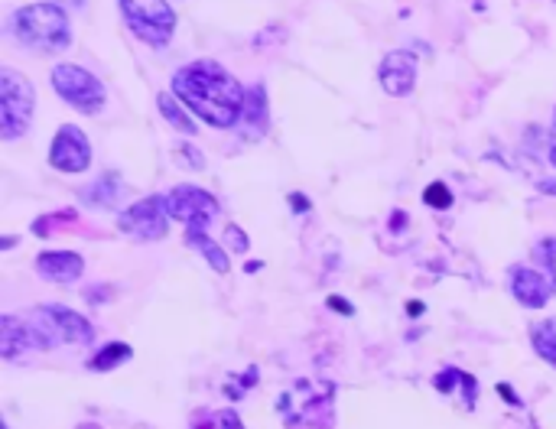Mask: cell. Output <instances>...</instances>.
Segmentation results:
<instances>
[{
    "label": "cell",
    "instance_id": "4fadbf2b",
    "mask_svg": "<svg viewBox=\"0 0 556 429\" xmlns=\"http://www.w3.org/2000/svg\"><path fill=\"white\" fill-rule=\"evenodd\" d=\"M82 270H85V260H82V254H75V251H46V254L36 257V273L46 277V280H53V283L79 280Z\"/></svg>",
    "mask_w": 556,
    "mask_h": 429
},
{
    "label": "cell",
    "instance_id": "5bb4252c",
    "mask_svg": "<svg viewBox=\"0 0 556 429\" xmlns=\"http://www.w3.org/2000/svg\"><path fill=\"white\" fill-rule=\"evenodd\" d=\"M238 134L244 140H261L267 134V91L261 82L248 88V98H244V111L238 121Z\"/></svg>",
    "mask_w": 556,
    "mask_h": 429
},
{
    "label": "cell",
    "instance_id": "9c48e42d",
    "mask_svg": "<svg viewBox=\"0 0 556 429\" xmlns=\"http://www.w3.org/2000/svg\"><path fill=\"white\" fill-rule=\"evenodd\" d=\"M166 205H170V215L176 221H183L189 231L209 228V221L218 215L215 195L199 189V186H176L170 195H166Z\"/></svg>",
    "mask_w": 556,
    "mask_h": 429
},
{
    "label": "cell",
    "instance_id": "603a6c76",
    "mask_svg": "<svg viewBox=\"0 0 556 429\" xmlns=\"http://www.w3.org/2000/svg\"><path fill=\"white\" fill-rule=\"evenodd\" d=\"M537 257L543 260V267H547L550 280L556 283V238H547V241H540V247H537Z\"/></svg>",
    "mask_w": 556,
    "mask_h": 429
},
{
    "label": "cell",
    "instance_id": "ba28073f",
    "mask_svg": "<svg viewBox=\"0 0 556 429\" xmlns=\"http://www.w3.org/2000/svg\"><path fill=\"white\" fill-rule=\"evenodd\" d=\"M170 205H166V195H147V199L134 202L131 208H124L118 218L121 234H131L137 241H160L170 231Z\"/></svg>",
    "mask_w": 556,
    "mask_h": 429
},
{
    "label": "cell",
    "instance_id": "cb8c5ba5",
    "mask_svg": "<svg viewBox=\"0 0 556 429\" xmlns=\"http://www.w3.org/2000/svg\"><path fill=\"white\" fill-rule=\"evenodd\" d=\"M176 156V163H183V166H192V169H202V153L196 150V147H183V150H176L173 153Z\"/></svg>",
    "mask_w": 556,
    "mask_h": 429
},
{
    "label": "cell",
    "instance_id": "9a60e30c",
    "mask_svg": "<svg viewBox=\"0 0 556 429\" xmlns=\"http://www.w3.org/2000/svg\"><path fill=\"white\" fill-rule=\"evenodd\" d=\"M121 195H124V179L118 173H105V176H98L92 186H85L79 199L88 208H114L121 202Z\"/></svg>",
    "mask_w": 556,
    "mask_h": 429
},
{
    "label": "cell",
    "instance_id": "4dcf8cb0",
    "mask_svg": "<svg viewBox=\"0 0 556 429\" xmlns=\"http://www.w3.org/2000/svg\"><path fill=\"white\" fill-rule=\"evenodd\" d=\"M66 4H75V7H82V4H85V0H66Z\"/></svg>",
    "mask_w": 556,
    "mask_h": 429
},
{
    "label": "cell",
    "instance_id": "7402d4cb",
    "mask_svg": "<svg viewBox=\"0 0 556 429\" xmlns=\"http://www.w3.org/2000/svg\"><path fill=\"white\" fill-rule=\"evenodd\" d=\"M423 202L430 208H449L452 205V192L443 186V182H430L426 192H423Z\"/></svg>",
    "mask_w": 556,
    "mask_h": 429
},
{
    "label": "cell",
    "instance_id": "3957f363",
    "mask_svg": "<svg viewBox=\"0 0 556 429\" xmlns=\"http://www.w3.org/2000/svg\"><path fill=\"white\" fill-rule=\"evenodd\" d=\"M10 33L33 52H62L72 46V23L59 4H30L10 17Z\"/></svg>",
    "mask_w": 556,
    "mask_h": 429
},
{
    "label": "cell",
    "instance_id": "ffe728a7",
    "mask_svg": "<svg viewBox=\"0 0 556 429\" xmlns=\"http://www.w3.org/2000/svg\"><path fill=\"white\" fill-rule=\"evenodd\" d=\"M186 241H189L192 247H199V254H202L205 260H209L215 273H222V277H225V273L231 270V264H228V254H225L222 247H218L212 238H205L202 231H189V234H186Z\"/></svg>",
    "mask_w": 556,
    "mask_h": 429
},
{
    "label": "cell",
    "instance_id": "44dd1931",
    "mask_svg": "<svg viewBox=\"0 0 556 429\" xmlns=\"http://www.w3.org/2000/svg\"><path fill=\"white\" fill-rule=\"evenodd\" d=\"M131 355H134L131 345L114 342V345H105V348H101L98 355L92 358V368H95V371H111V368H118V364H124Z\"/></svg>",
    "mask_w": 556,
    "mask_h": 429
},
{
    "label": "cell",
    "instance_id": "f546056e",
    "mask_svg": "<svg viewBox=\"0 0 556 429\" xmlns=\"http://www.w3.org/2000/svg\"><path fill=\"white\" fill-rule=\"evenodd\" d=\"M550 163L556 166V143H553V150H550Z\"/></svg>",
    "mask_w": 556,
    "mask_h": 429
},
{
    "label": "cell",
    "instance_id": "8992f818",
    "mask_svg": "<svg viewBox=\"0 0 556 429\" xmlns=\"http://www.w3.org/2000/svg\"><path fill=\"white\" fill-rule=\"evenodd\" d=\"M49 85L56 88V95L66 101L69 108L82 111V114H98L101 108H105V101H108L105 85H101L92 72L82 69V65H75V62L56 65L53 75H49Z\"/></svg>",
    "mask_w": 556,
    "mask_h": 429
},
{
    "label": "cell",
    "instance_id": "f1b7e54d",
    "mask_svg": "<svg viewBox=\"0 0 556 429\" xmlns=\"http://www.w3.org/2000/svg\"><path fill=\"white\" fill-rule=\"evenodd\" d=\"M540 192L556 195V179H543V182H540Z\"/></svg>",
    "mask_w": 556,
    "mask_h": 429
},
{
    "label": "cell",
    "instance_id": "2e32d148",
    "mask_svg": "<svg viewBox=\"0 0 556 429\" xmlns=\"http://www.w3.org/2000/svg\"><path fill=\"white\" fill-rule=\"evenodd\" d=\"M27 348H33V338H30L27 322L17 319V316H4V319H0V355H4L7 361H14Z\"/></svg>",
    "mask_w": 556,
    "mask_h": 429
},
{
    "label": "cell",
    "instance_id": "ac0fdd59",
    "mask_svg": "<svg viewBox=\"0 0 556 429\" xmlns=\"http://www.w3.org/2000/svg\"><path fill=\"white\" fill-rule=\"evenodd\" d=\"M530 342H534L537 355L556 368V319H547V322H534V325H530Z\"/></svg>",
    "mask_w": 556,
    "mask_h": 429
},
{
    "label": "cell",
    "instance_id": "4316f807",
    "mask_svg": "<svg viewBox=\"0 0 556 429\" xmlns=\"http://www.w3.org/2000/svg\"><path fill=\"white\" fill-rule=\"evenodd\" d=\"M329 306L332 309H342V312H348V316H352V306H348L342 296H329Z\"/></svg>",
    "mask_w": 556,
    "mask_h": 429
},
{
    "label": "cell",
    "instance_id": "5b68a950",
    "mask_svg": "<svg viewBox=\"0 0 556 429\" xmlns=\"http://www.w3.org/2000/svg\"><path fill=\"white\" fill-rule=\"evenodd\" d=\"M36 108V91L27 82V75H20L17 69H0V137L17 140L20 134H27V127L33 121Z\"/></svg>",
    "mask_w": 556,
    "mask_h": 429
},
{
    "label": "cell",
    "instance_id": "484cf974",
    "mask_svg": "<svg viewBox=\"0 0 556 429\" xmlns=\"http://www.w3.org/2000/svg\"><path fill=\"white\" fill-rule=\"evenodd\" d=\"M218 423H222V429H244L241 416L235 410H222V413H218Z\"/></svg>",
    "mask_w": 556,
    "mask_h": 429
},
{
    "label": "cell",
    "instance_id": "e0dca14e",
    "mask_svg": "<svg viewBox=\"0 0 556 429\" xmlns=\"http://www.w3.org/2000/svg\"><path fill=\"white\" fill-rule=\"evenodd\" d=\"M436 390H443V394H452L456 387L465 390V407H475V397H478V384H475V377L472 374H465V371H456V368H446V371H439L436 374Z\"/></svg>",
    "mask_w": 556,
    "mask_h": 429
},
{
    "label": "cell",
    "instance_id": "83f0119b",
    "mask_svg": "<svg viewBox=\"0 0 556 429\" xmlns=\"http://www.w3.org/2000/svg\"><path fill=\"white\" fill-rule=\"evenodd\" d=\"M290 202H293L296 212H303V208H309V205L303 202V195H300V192H293V195H290Z\"/></svg>",
    "mask_w": 556,
    "mask_h": 429
},
{
    "label": "cell",
    "instance_id": "277c9868",
    "mask_svg": "<svg viewBox=\"0 0 556 429\" xmlns=\"http://www.w3.org/2000/svg\"><path fill=\"white\" fill-rule=\"evenodd\" d=\"M33 348L49 351L56 345H88L95 338L92 322L66 306H36L27 319Z\"/></svg>",
    "mask_w": 556,
    "mask_h": 429
},
{
    "label": "cell",
    "instance_id": "52a82bcc",
    "mask_svg": "<svg viewBox=\"0 0 556 429\" xmlns=\"http://www.w3.org/2000/svg\"><path fill=\"white\" fill-rule=\"evenodd\" d=\"M131 33L147 46L163 49L176 33V10L166 0H118Z\"/></svg>",
    "mask_w": 556,
    "mask_h": 429
},
{
    "label": "cell",
    "instance_id": "d4e9b609",
    "mask_svg": "<svg viewBox=\"0 0 556 429\" xmlns=\"http://www.w3.org/2000/svg\"><path fill=\"white\" fill-rule=\"evenodd\" d=\"M225 241H228V247H235V251H248V234H244L238 225H231L225 231Z\"/></svg>",
    "mask_w": 556,
    "mask_h": 429
},
{
    "label": "cell",
    "instance_id": "6da1fadb",
    "mask_svg": "<svg viewBox=\"0 0 556 429\" xmlns=\"http://www.w3.org/2000/svg\"><path fill=\"white\" fill-rule=\"evenodd\" d=\"M173 95L186 104V108L202 117L205 124H212L218 130L238 127L244 98L248 91L241 88V82L228 69H222L212 59H199L183 65L173 75Z\"/></svg>",
    "mask_w": 556,
    "mask_h": 429
},
{
    "label": "cell",
    "instance_id": "30bf717a",
    "mask_svg": "<svg viewBox=\"0 0 556 429\" xmlns=\"http://www.w3.org/2000/svg\"><path fill=\"white\" fill-rule=\"evenodd\" d=\"M88 163H92V143H88L85 130L75 124L59 127L53 147H49V166L59 169V173H85Z\"/></svg>",
    "mask_w": 556,
    "mask_h": 429
},
{
    "label": "cell",
    "instance_id": "d6a6232c",
    "mask_svg": "<svg viewBox=\"0 0 556 429\" xmlns=\"http://www.w3.org/2000/svg\"><path fill=\"white\" fill-rule=\"evenodd\" d=\"M553 127H556V114H553Z\"/></svg>",
    "mask_w": 556,
    "mask_h": 429
},
{
    "label": "cell",
    "instance_id": "7c38bea8",
    "mask_svg": "<svg viewBox=\"0 0 556 429\" xmlns=\"http://www.w3.org/2000/svg\"><path fill=\"white\" fill-rule=\"evenodd\" d=\"M511 293L521 306L527 309H540L547 306V299L553 296V280L547 273L530 270V267H514L511 270Z\"/></svg>",
    "mask_w": 556,
    "mask_h": 429
},
{
    "label": "cell",
    "instance_id": "1f68e13d",
    "mask_svg": "<svg viewBox=\"0 0 556 429\" xmlns=\"http://www.w3.org/2000/svg\"><path fill=\"white\" fill-rule=\"evenodd\" d=\"M196 429H215V426H212V423H199Z\"/></svg>",
    "mask_w": 556,
    "mask_h": 429
},
{
    "label": "cell",
    "instance_id": "8fae6325",
    "mask_svg": "<svg viewBox=\"0 0 556 429\" xmlns=\"http://www.w3.org/2000/svg\"><path fill=\"white\" fill-rule=\"evenodd\" d=\"M378 78H381V88L387 91V95H394V98L410 95L413 85H417V59H413V52H407V49L387 52L381 69H378Z\"/></svg>",
    "mask_w": 556,
    "mask_h": 429
},
{
    "label": "cell",
    "instance_id": "7a4b0ae2",
    "mask_svg": "<svg viewBox=\"0 0 556 429\" xmlns=\"http://www.w3.org/2000/svg\"><path fill=\"white\" fill-rule=\"evenodd\" d=\"M280 420L290 429H332L335 423V387L329 381L300 377L277 400Z\"/></svg>",
    "mask_w": 556,
    "mask_h": 429
},
{
    "label": "cell",
    "instance_id": "d6986e66",
    "mask_svg": "<svg viewBox=\"0 0 556 429\" xmlns=\"http://www.w3.org/2000/svg\"><path fill=\"white\" fill-rule=\"evenodd\" d=\"M157 108H160V114H163V121H170V127H176V130H183V134H196V124H192V117L179 108V98L173 95V91H163V95L157 98Z\"/></svg>",
    "mask_w": 556,
    "mask_h": 429
}]
</instances>
